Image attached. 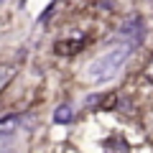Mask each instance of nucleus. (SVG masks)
<instances>
[{
    "label": "nucleus",
    "instance_id": "5",
    "mask_svg": "<svg viewBox=\"0 0 153 153\" xmlns=\"http://www.w3.org/2000/svg\"><path fill=\"white\" fill-rule=\"evenodd\" d=\"M71 120V105H61L54 112V123H69Z\"/></svg>",
    "mask_w": 153,
    "mask_h": 153
},
{
    "label": "nucleus",
    "instance_id": "1",
    "mask_svg": "<svg viewBox=\"0 0 153 153\" xmlns=\"http://www.w3.org/2000/svg\"><path fill=\"white\" fill-rule=\"evenodd\" d=\"M130 54H133L130 44H125V41H112L107 46V51H102L94 61H89L84 74H87L89 82H105V79H110V76H115L120 71V66L128 61Z\"/></svg>",
    "mask_w": 153,
    "mask_h": 153
},
{
    "label": "nucleus",
    "instance_id": "6",
    "mask_svg": "<svg viewBox=\"0 0 153 153\" xmlns=\"http://www.w3.org/2000/svg\"><path fill=\"white\" fill-rule=\"evenodd\" d=\"M146 74H148V79L153 82V59H151V64H148V69H146Z\"/></svg>",
    "mask_w": 153,
    "mask_h": 153
},
{
    "label": "nucleus",
    "instance_id": "3",
    "mask_svg": "<svg viewBox=\"0 0 153 153\" xmlns=\"http://www.w3.org/2000/svg\"><path fill=\"white\" fill-rule=\"evenodd\" d=\"M105 153H130V148H128V143L123 138H110L105 143Z\"/></svg>",
    "mask_w": 153,
    "mask_h": 153
},
{
    "label": "nucleus",
    "instance_id": "2",
    "mask_svg": "<svg viewBox=\"0 0 153 153\" xmlns=\"http://www.w3.org/2000/svg\"><path fill=\"white\" fill-rule=\"evenodd\" d=\"M143 33H146L143 18H140V16H133V18H128V21L123 23V28H120V41H125V44H130L133 49H138Z\"/></svg>",
    "mask_w": 153,
    "mask_h": 153
},
{
    "label": "nucleus",
    "instance_id": "4",
    "mask_svg": "<svg viewBox=\"0 0 153 153\" xmlns=\"http://www.w3.org/2000/svg\"><path fill=\"white\" fill-rule=\"evenodd\" d=\"M84 46V41H59V44L54 46L59 54H74V51H79Z\"/></svg>",
    "mask_w": 153,
    "mask_h": 153
}]
</instances>
